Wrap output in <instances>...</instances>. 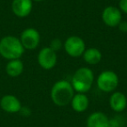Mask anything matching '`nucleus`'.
Listing matches in <instances>:
<instances>
[{"label":"nucleus","instance_id":"ddd939ff","mask_svg":"<svg viewBox=\"0 0 127 127\" xmlns=\"http://www.w3.org/2000/svg\"><path fill=\"white\" fill-rule=\"evenodd\" d=\"M89 101L87 97L84 93H78L75 95L71 99V106L77 112H83L88 107Z\"/></svg>","mask_w":127,"mask_h":127},{"label":"nucleus","instance_id":"423d86ee","mask_svg":"<svg viewBox=\"0 0 127 127\" xmlns=\"http://www.w3.org/2000/svg\"><path fill=\"white\" fill-rule=\"evenodd\" d=\"M65 51L70 56L73 58H78L81 56L85 51V44L80 37L72 36L70 37L64 44Z\"/></svg>","mask_w":127,"mask_h":127},{"label":"nucleus","instance_id":"20e7f679","mask_svg":"<svg viewBox=\"0 0 127 127\" xmlns=\"http://www.w3.org/2000/svg\"><path fill=\"white\" fill-rule=\"evenodd\" d=\"M118 84V78L116 73L111 71H105L102 72L97 78V86L104 92H110L117 88Z\"/></svg>","mask_w":127,"mask_h":127},{"label":"nucleus","instance_id":"2eb2a0df","mask_svg":"<svg viewBox=\"0 0 127 127\" xmlns=\"http://www.w3.org/2000/svg\"><path fill=\"white\" fill-rule=\"evenodd\" d=\"M83 54L84 59L89 64H97L102 58V54L97 48H89L84 51Z\"/></svg>","mask_w":127,"mask_h":127},{"label":"nucleus","instance_id":"6e6552de","mask_svg":"<svg viewBox=\"0 0 127 127\" xmlns=\"http://www.w3.org/2000/svg\"><path fill=\"white\" fill-rule=\"evenodd\" d=\"M102 18L105 25L111 27H114L119 25L121 22V12L118 8L109 6L104 10Z\"/></svg>","mask_w":127,"mask_h":127},{"label":"nucleus","instance_id":"9d476101","mask_svg":"<svg viewBox=\"0 0 127 127\" xmlns=\"http://www.w3.org/2000/svg\"><path fill=\"white\" fill-rule=\"evenodd\" d=\"M0 105L4 111L9 113L18 112L21 109L20 101L12 95H6L3 97L0 101Z\"/></svg>","mask_w":127,"mask_h":127},{"label":"nucleus","instance_id":"0eeeda50","mask_svg":"<svg viewBox=\"0 0 127 127\" xmlns=\"http://www.w3.org/2000/svg\"><path fill=\"white\" fill-rule=\"evenodd\" d=\"M38 64L42 68L50 70L55 66L57 63V54L51 47L43 48L37 57Z\"/></svg>","mask_w":127,"mask_h":127},{"label":"nucleus","instance_id":"7ed1b4c3","mask_svg":"<svg viewBox=\"0 0 127 127\" xmlns=\"http://www.w3.org/2000/svg\"><path fill=\"white\" fill-rule=\"evenodd\" d=\"M93 83V73L89 68L78 69L72 77L71 85L79 93H85L91 89Z\"/></svg>","mask_w":127,"mask_h":127},{"label":"nucleus","instance_id":"1a4fd4ad","mask_svg":"<svg viewBox=\"0 0 127 127\" xmlns=\"http://www.w3.org/2000/svg\"><path fill=\"white\" fill-rule=\"evenodd\" d=\"M12 11L16 16L19 18L27 17L32 11V0H13L11 4Z\"/></svg>","mask_w":127,"mask_h":127},{"label":"nucleus","instance_id":"4468645a","mask_svg":"<svg viewBox=\"0 0 127 127\" xmlns=\"http://www.w3.org/2000/svg\"><path fill=\"white\" fill-rule=\"evenodd\" d=\"M6 72L9 76L15 78V77L19 76L24 70V64L19 58L18 59H12L6 65Z\"/></svg>","mask_w":127,"mask_h":127},{"label":"nucleus","instance_id":"9b49d317","mask_svg":"<svg viewBox=\"0 0 127 127\" xmlns=\"http://www.w3.org/2000/svg\"><path fill=\"white\" fill-rule=\"evenodd\" d=\"M87 127H109V120L103 112H94L89 116L86 122Z\"/></svg>","mask_w":127,"mask_h":127},{"label":"nucleus","instance_id":"f257e3e1","mask_svg":"<svg viewBox=\"0 0 127 127\" xmlns=\"http://www.w3.org/2000/svg\"><path fill=\"white\" fill-rule=\"evenodd\" d=\"M51 97L56 105L65 106L71 102V99L74 97V89L68 81L61 80L55 83L52 86Z\"/></svg>","mask_w":127,"mask_h":127},{"label":"nucleus","instance_id":"39448f33","mask_svg":"<svg viewBox=\"0 0 127 127\" xmlns=\"http://www.w3.org/2000/svg\"><path fill=\"white\" fill-rule=\"evenodd\" d=\"M20 42L25 49H36L40 42V36H39L38 32L34 28L25 29L21 34Z\"/></svg>","mask_w":127,"mask_h":127},{"label":"nucleus","instance_id":"f3484780","mask_svg":"<svg viewBox=\"0 0 127 127\" xmlns=\"http://www.w3.org/2000/svg\"><path fill=\"white\" fill-rule=\"evenodd\" d=\"M33 1H35V2H42L44 0H33Z\"/></svg>","mask_w":127,"mask_h":127},{"label":"nucleus","instance_id":"dca6fc26","mask_svg":"<svg viewBox=\"0 0 127 127\" xmlns=\"http://www.w3.org/2000/svg\"><path fill=\"white\" fill-rule=\"evenodd\" d=\"M118 5H119V9L127 14V0H120Z\"/></svg>","mask_w":127,"mask_h":127},{"label":"nucleus","instance_id":"f8f14e48","mask_svg":"<svg viewBox=\"0 0 127 127\" xmlns=\"http://www.w3.org/2000/svg\"><path fill=\"white\" fill-rule=\"evenodd\" d=\"M127 100L125 96L121 92H114L110 99V105L113 111L117 112L124 111L126 107Z\"/></svg>","mask_w":127,"mask_h":127},{"label":"nucleus","instance_id":"f03ea898","mask_svg":"<svg viewBox=\"0 0 127 127\" xmlns=\"http://www.w3.org/2000/svg\"><path fill=\"white\" fill-rule=\"evenodd\" d=\"M25 48L18 38L7 36L0 41V54L6 59H18L23 55Z\"/></svg>","mask_w":127,"mask_h":127}]
</instances>
